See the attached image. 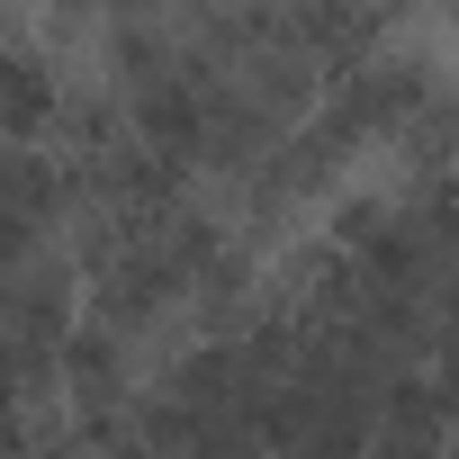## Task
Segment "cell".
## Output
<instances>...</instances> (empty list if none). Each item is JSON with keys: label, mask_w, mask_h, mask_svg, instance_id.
Masks as SVG:
<instances>
[{"label": "cell", "mask_w": 459, "mask_h": 459, "mask_svg": "<svg viewBox=\"0 0 459 459\" xmlns=\"http://www.w3.org/2000/svg\"><path fill=\"white\" fill-rule=\"evenodd\" d=\"M55 108H64V82H55L37 28L0 10V144H37V135H55Z\"/></svg>", "instance_id": "obj_1"}]
</instances>
